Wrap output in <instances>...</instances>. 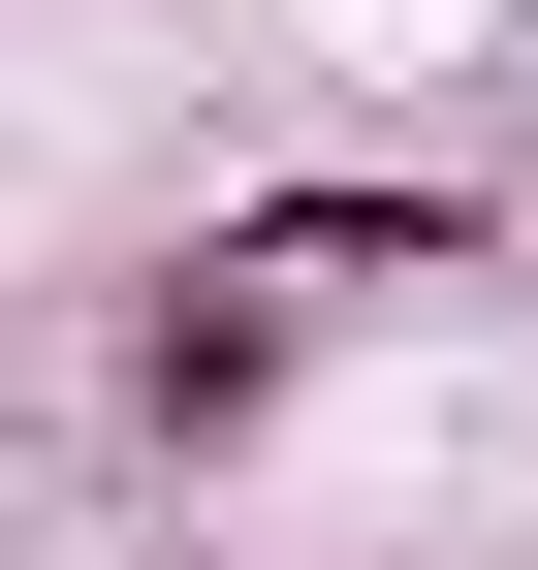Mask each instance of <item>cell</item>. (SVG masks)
Masks as SVG:
<instances>
[{
	"mask_svg": "<svg viewBox=\"0 0 538 570\" xmlns=\"http://www.w3.org/2000/svg\"><path fill=\"white\" fill-rule=\"evenodd\" d=\"M253 412H286V317H253V254H222V285L159 317V444H253Z\"/></svg>",
	"mask_w": 538,
	"mask_h": 570,
	"instance_id": "1",
	"label": "cell"
}]
</instances>
